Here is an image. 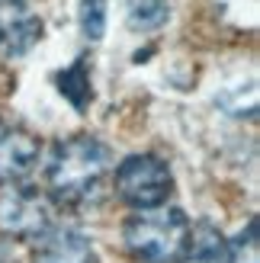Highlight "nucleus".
<instances>
[{"label": "nucleus", "mask_w": 260, "mask_h": 263, "mask_svg": "<svg viewBox=\"0 0 260 263\" xmlns=\"http://www.w3.org/2000/svg\"><path fill=\"white\" fill-rule=\"evenodd\" d=\"M113 170V151L97 135L61 138L45 164V196L55 205H87Z\"/></svg>", "instance_id": "f257e3e1"}, {"label": "nucleus", "mask_w": 260, "mask_h": 263, "mask_svg": "<svg viewBox=\"0 0 260 263\" xmlns=\"http://www.w3.org/2000/svg\"><path fill=\"white\" fill-rule=\"evenodd\" d=\"M113 190L125 205H132L135 212L167 205V196L174 193L171 164H167L161 154H151V151L128 154L113 170Z\"/></svg>", "instance_id": "7ed1b4c3"}, {"label": "nucleus", "mask_w": 260, "mask_h": 263, "mask_svg": "<svg viewBox=\"0 0 260 263\" xmlns=\"http://www.w3.org/2000/svg\"><path fill=\"white\" fill-rule=\"evenodd\" d=\"M106 7L109 0H77V23L87 42H100L106 32Z\"/></svg>", "instance_id": "9b49d317"}, {"label": "nucleus", "mask_w": 260, "mask_h": 263, "mask_svg": "<svg viewBox=\"0 0 260 263\" xmlns=\"http://www.w3.org/2000/svg\"><path fill=\"white\" fill-rule=\"evenodd\" d=\"M171 20L167 0H128L125 4V26L132 32H154Z\"/></svg>", "instance_id": "9d476101"}, {"label": "nucleus", "mask_w": 260, "mask_h": 263, "mask_svg": "<svg viewBox=\"0 0 260 263\" xmlns=\"http://www.w3.org/2000/svg\"><path fill=\"white\" fill-rule=\"evenodd\" d=\"M177 263H231V251L225 234L218 231L212 221H199L190 228L187 251L180 254Z\"/></svg>", "instance_id": "6e6552de"}, {"label": "nucleus", "mask_w": 260, "mask_h": 263, "mask_svg": "<svg viewBox=\"0 0 260 263\" xmlns=\"http://www.w3.org/2000/svg\"><path fill=\"white\" fill-rule=\"evenodd\" d=\"M55 228V202L35 186H10L0 193V234L13 241H39Z\"/></svg>", "instance_id": "20e7f679"}, {"label": "nucleus", "mask_w": 260, "mask_h": 263, "mask_svg": "<svg viewBox=\"0 0 260 263\" xmlns=\"http://www.w3.org/2000/svg\"><path fill=\"white\" fill-rule=\"evenodd\" d=\"M190 218L177 205L141 209L122 225L125 251L141 263H177L190 241Z\"/></svg>", "instance_id": "f03ea898"}, {"label": "nucleus", "mask_w": 260, "mask_h": 263, "mask_svg": "<svg viewBox=\"0 0 260 263\" xmlns=\"http://www.w3.org/2000/svg\"><path fill=\"white\" fill-rule=\"evenodd\" d=\"M45 23L29 0H0V55L23 58L42 42Z\"/></svg>", "instance_id": "39448f33"}, {"label": "nucleus", "mask_w": 260, "mask_h": 263, "mask_svg": "<svg viewBox=\"0 0 260 263\" xmlns=\"http://www.w3.org/2000/svg\"><path fill=\"white\" fill-rule=\"evenodd\" d=\"M257 218H248V225L238 231L235 241H228L231 263H260V234H257Z\"/></svg>", "instance_id": "f8f14e48"}, {"label": "nucleus", "mask_w": 260, "mask_h": 263, "mask_svg": "<svg viewBox=\"0 0 260 263\" xmlns=\"http://www.w3.org/2000/svg\"><path fill=\"white\" fill-rule=\"evenodd\" d=\"M55 84H58V93L68 100L77 112H84L90 103H94V84H90V71H87L84 55H77L64 71H58Z\"/></svg>", "instance_id": "1a4fd4ad"}, {"label": "nucleus", "mask_w": 260, "mask_h": 263, "mask_svg": "<svg viewBox=\"0 0 260 263\" xmlns=\"http://www.w3.org/2000/svg\"><path fill=\"white\" fill-rule=\"evenodd\" d=\"M42 141L23 125H10L0 132V186H20L39 167Z\"/></svg>", "instance_id": "423d86ee"}, {"label": "nucleus", "mask_w": 260, "mask_h": 263, "mask_svg": "<svg viewBox=\"0 0 260 263\" xmlns=\"http://www.w3.org/2000/svg\"><path fill=\"white\" fill-rule=\"evenodd\" d=\"M32 263H97L90 238L77 228H48L35 241Z\"/></svg>", "instance_id": "0eeeda50"}]
</instances>
